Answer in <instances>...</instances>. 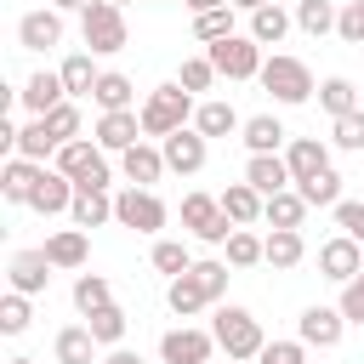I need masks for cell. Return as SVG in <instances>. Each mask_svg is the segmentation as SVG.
Wrapping results in <instances>:
<instances>
[{"instance_id": "cell-51", "label": "cell", "mask_w": 364, "mask_h": 364, "mask_svg": "<svg viewBox=\"0 0 364 364\" xmlns=\"http://www.w3.org/2000/svg\"><path fill=\"white\" fill-rule=\"evenodd\" d=\"M193 273H199V284L210 290V301H222V296H228V279H233V273H228V262H193Z\"/></svg>"}, {"instance_id": "cell-41", "label": "cell", "mask_w": 364, "mask_h": 364, "mask_svg": "<svg viewBox=\"0 0 364 364\" xmlns=\"http://www.w3.org/2000/svg\"><path fill=\"white\" fill-rule=\"evenodd\" d=\"M28 318H34L28 296H23V290H6V301H0V336H23Z\"/></svg>"}, {"instance_id": "cell-21", "label": "cell", "mask_w": 364, "mask_h": 364, "mask_svg": "<svg viewBox=\"0 0 364 364\" xmlns=\"http://www.w3.org/2000/svg\"><path fill=\"white\" fill-rule=\"evenodd\" d=\"M119 171H125V182H136V188H154L171 165H165V148H154V142H136V148H125L119 154Z\"/></svg>"}, {"instance_id": "cell-50", "label": "cell", "mask_w": 364, "mask_h": 364, "mask_svg": "<svg viewBox=\"0 0 364 364\" xmlns=\"http://www.w3.org/2000/svg\"><path fill=\"white\" fill-rule=\"evenodd\" d=\"M336 34H341L347 46H364V0H347V6H341V17H336Z\"/></svg>"}, {"instance_id": "cell-54", "label": "cell", "mask_w": 364, "mask_h": 364, "mask_svg": "<svg viewBox=\"0 0 364 364\" xmlns=\"http://www.w3.org/2000/svg\"><path fill=\"white\" fill-rule=\"evenodd\" d=\"M228 6H233V11H245V17H250V11H256V6H267V0H228Z\"/></svg>"}, {"instance_id": "cell-52", "label": "cell", "mask_w": 364, "mask_h": 364, "mask_svg": "<svg viewBox=\"0 0 364 364\" xmlns=\"http://www.w3.org/2000/svg\"><path fill=\"white\" fill-rule=\"evenodd\" d=\"M102 364H142V358H136L131 347H108V353H102Z\"/></svg>"}, {"instance_id": "cell-48", "label": "cell", "mask_w": 364, "mask_h": 364, "mask_svg": "<svg viewBox=\"0 0 364 364\" xmlns=\"http://www.w3.org/2000/svg\"><path fill=\"white\" fill-rule=\"evenodd\" d=\"M336 307H341V318H347V324H364V267L341 284V301H336Z\"/></svg>"}, {"instance_id": "cell-18", "label": "cell", "mask_w": 364, "mask_h": 364, "mask_svg": "<svg viewBox=\"0 0 364 364\" xmlns=\"http://www.w3.org/2000/svg\"><path fill=\"white\" fill-rule=\"evenodd\" d=\"M51 256L46 250H17L11 256V267H6V279H11V290H23V296H46V284H51Z\"/></svg>"}, {"instance_id": "cell-40", "label": "cell", "mask_w": 364, "mask_h": 364, "mask_svg": "<svg viewBox=\"0 0 364 364\" xmlns=\"http://www.w3.org/2000/svg\"><path fill=\"white\" fill-rule=\"evenodd\" d=\"M85 324H91V336H97L102 347H119V341H125V324H131V318H125V307H114V301H108V307H97V313L85 318Z\"/></svg>"}, {"instance_id": "cell-29", "label": "cell", "mask_w": 364, "mask_h": 364, "mask_svg": "<svg viewBox=\"0 0 364 364\" xmlns=\"http://www.w3.org/2000/svg\"><path fill=\"white\" fill-rule=\"evenodd\" d=\"M68 216H74V228H85V233H91V228L114 222V193H108V188H80Z\"/></svg>"}, {"instance_id": "cell-33", "label": "cell", "mask_w": 364, "mask_h": 364, "mask_svg": "<svg viewBox=\"0 0 364 364\" xmlns=\"http://www.w3.org/2000/svg\"><path fill=\"white\" fill-rule=\"evenodd\" d=\"M57 74H63V85H68V97H91V85H97V63H91V51H68L63 63H57Z\"/></svg>"}, {"instance_id": "cell-53", "label": "cell", "mask_w": 364, "mask_h": 364, "mask_svg": "<svg viewBox=\"0 0 364 364\" xmlns=\"http://www.w3.org/2000/svg\"><path fill=\"white\" fill-rule=\"evenodd\" d=\"M182 6H188V11L199 17V11H216V6H228V0H182Z\"/></svg>"}, {"instance_id": "cell-56", "label": "cell", "mask_w": 364, "mask_h": 364, "mask_svg": "<svg viewBox=\"0 0 364 364\" xmlns=\"http://www.w3.org/2000/svg\"><path fill=\"white\" fill-rule=\"evenodd\" d=\"M6 364H40V358H6Z\"/></svg>"}, {"instance_id": "cell-9", "label": "cell", "mask_w": 364, "mask_h": 364, "mask_svg": "<svg viewBox=\"0 0 364 364\" xmlns=\"http://www.w3.org/2000/svg\"><path fill=\"white\" fill-rule=\"evenodd\" d=\"M210 353H216V336L199 330V324H176V330L159 336V358L165 364H210Z\"/></svg>"}, {"instance_id": "cell-47", "label": "cell", "mask_w": 364, "mask_h": 364, "mask_svg": "<svg viewBox=\"0 0 364 364\" xmlns=\"http://www.w3.org/2000/svg\"><path fill=\"white\" fill-rule=\"evenodd\" d=\"M256 364H307V341L296 336V341H267L262 353H256Z\"/></svg>"}, {"instance_id": "cell-44", "label": "cell", "mask_w": 364, "mask_h": 364, "mask_svg": "<svg viewBox=\"0 0 364 364\" xmlns=\"http://www.w3.org/2000/svg\"><path fill=\"white\" fill-rule=\"evenodd\" d=\"M176 80H182V91H210V85H216V63H210V57H182Z\"/></svg>"}, {"instance_id": "cell-3", "label": "cell", "mask_w": 364, "mask_h": 364, "mask_svg": "<svg viewBox=\"0 0 364 364\" xmlns=\"http://www.w3.org/2000/svg\"><path fill=\"white\" fill-rule=\"evenodd\" d=\"M262 91L273 97V102H284V108H296V102H313L318 97V85H313V68L301 63V57H284V51H273L267 63H262Z\"/></svg>"}, {"instance_id": "cell-10", "label": "cell", "mask_w": 364, "mask_h": 364, "mask_svg": "<svg viewBox=\"0 0 364 364\" xmlns=\"http://www.w3.org/2000/svg\"><path fill=\"white\" fill-rule=\"evenodd\" d=\"M159 148H165V165H171L176 176H193V171H205V159H210V136H205V131H193V125L171 131Z\"/></svg>"}, {"instance_id": "cell-57", "label": "cell", "mask_w": 364, "mask_h": 364, "mask_svg": "<svg viewBox=\"0 0 364 364\" xmlns=\"http://www.w3.org/2000/svg\"><path fill=\"white\" fill-rule=\"evenodd\" d=\"M108 6H125V0H108Z\"/></svg>"}, {"instance_id": "cell-55", "label": "cell", "mask_w": 364, "mask_h": 364, "mask_svg": "<svg viewBox=\"0 0 364 364\" xmlns=\"http://www.w3.org/2000/svg\"><path fill=\"white\" fill-rule=\"evenodd\" d=\"M51 6H57V11H85L91 0H51Z\"/></svg>"}, {"instance_id": "cell-20", "label": "cell", "mask_w": 364, "mask_h": 364, "mask_svg": "<svg viewBox=\"0 0 364 364\" xmlns=\"http://www.w3.org/2000/svg\"><path fill=\"white\" fill-rule=\"evenodd\" d=\"M165 307H171L176 318H193V313H205V307H216V301H210V290L199 284V273L188 267V273L165 279Z\"/></svg>"}, {"instance_id": "cell-31", "label": "cell", "mask_w": 364, "mask_h": 364, "mask_svg": "<svg viewBox=\"0 0 364 364\" xmlns=\"http://www.w3.org/2000/svg\"><path fill=\"white\" fill-rule=\"evenodd\" d=\"M91 102H97L102 114H114V108H131V102H136V85H131L125 74L102 68V74H97V85H91Z\"/></svg>"}, {"instance_id": "cell-1", "label": "cell", "mask_w": 364, "mask_h": 364, "mask_svg": "<svg viewBox=\"0 0 364 364\" xmlns=\"http://www.w3.org/2000/svg\"><path fill=\"white\" fill-rule=\"evenodd\" d=\"M193 91H182V80H171V85H154L148 97H142V136H171V131H182V125H193Z\"/></svg>"}, {"instance_id": "cell-4", "label": "cell", "mask_w": 364, "mask_h": 364, "mask_svg": "<svg viewBox=\"0 0 364 364\" xmlns=\"http://www.w3.org/2000/svg\"><path fill=\"white\" fill-rule=\"evenodd\" d=\"M80 40L91 46V57H114L131 46V28H125V6H108V0H91L80 11Z\"/></svg>"}, {"instance_id": "cell-15", "label": "cell", "mask_w": 364, "mask_h": 364, "mask_svg": "<svg viewBox=\"0 0 364 364\" xmlns=\"http://www.w3.org/2000/svg\"><path fill=\"white\" fill-rule=\"evenodd\" d=\"M358 267H364V245H358V239L336 233V239H324V245H318V273H324V279L347 284V279H353Z\"/></svg>"}, {"instance_id": "cell-37", "label": "cell", "mask_w": 364, "mask_h": 364, "mask_svg": "<svg viewBox=\"0 0 364 364\" xmlns=\"http://www.w3.org/2000/svg\"><path fill=\"white\" fill-rule=\"evenodd\" d=\"M336 6L330 0H296V28L301 34H313V40H324V34H336Z\"/></svg>"}, {"instance_id": "cell-13", "label": "cell", "mask_w": 364, "mask_h": 364, "mask_svg": "<svg viewBox=\"0 0 364 364\" xmlns=\"http://www.w3.org/2000/svg\"><path fill=\"white\" fill-rule=\"evenodd\" d=\"M91 142H97V148H108V154L136 148V142H142V114H136V108H114V114H102V119H97V131H91Z\"/></svg>"}, {"instance_id": "cell-25", "label": "cell", "mask_w": 364, "mask_h": 364, "mask_svg": "<svg viewBox=\"0 0 364 364\" xmlns=\"http://www.w3.org/2000/svg\"><path fill=\"white\" fill-rule=\"evenodd\" d=\"M216 199H222V210L233 216V228H256V222H262V210H267V199H262L250 182H228Z\"/></svg>"}, {"instance_id": "cell-26", "label": "cell", "mask_w": 364, "mask_h": 364, "mask_svg": "<svg viewBox=\"0 0 364 364\" xmlns=\"http://www.w3.org/2000/svg\"><path fill=\"white\" fill-rule=\"evenodd\" d=\"M97 336H91V324H63L57 330V341H51V353H57V364H97Z\"/></svg>"}, {"instance_id": "cell-39", "label": "cell", "mask_w": 364, "mask_h": 364, "mask_svg": "<svg viewBox=\"0 0 364 364\" xmlns=\"http://www.w3.org/2000/svg\"><path fill=\"white\" fill-rule=\"evenodd\" d=\"M108 301H114V290H108L102 273H80V279H74V307H80V318H91V313L108 307Z\"/></svg>"}, {"instance_id": "cell-34", "label": "cell", "mask_w": 364, "mask_h": 364, "mask_svg": "<svg viewBox=\"0 0 364 364\" xmlns=\"http://www.w3.org/2000/svg\"><path fill=\"white\" fill-rule=\"evenodd\" d=\"M318 108H324L330 119L353 114V108H358V85H353L347 74H330V80H318Z\"/></svg>"}, {"instance_id": "cell-45", "label": "cell", "mask_w": 364, "mask_h": 364, "mask_svg": "<svg viewBox=\"0 0 364 364\" xmlns=\"http://www.w3.org/2000/svg\"><path fill=\"white\" fill-rule=\"evenodd\" d=\"M40 119L51 125V136H57V142H74V136H80V102H74V97H68V102H57V108H51V114H40Z\"/></svg>"}, {"instance_id": "cell-24", "label": "cell", "mask_w": 364, "mask_h": 364, "mask_svg": "<svg viewBox=\"0 0 364 364\" xmlns=\"http://www.w3.org/2000/svg\"><path fill=\"white\" fill-rule=\"evenodd\" d=\"M284 159H290V176L307 182V176L330 171V142H318V136H290V142H284Z\"/></svg>"}, {"instance_id": "cell-42", "label": "cell", "mask_w": 364, "mask_h": 364, "mask_svg": "<svg viewBox=\"0 0 364 364\" xmlns=\"http://www.w3.org/2000/svg\"><path fill=\"white\" fill-rule=\"evenodd\" d=\"M193 34H199L205 46H210V40H228V34H239V28H233V6H216V11H199V17H193Z\"/></svg>"}, {"instance_id": "cell-12", "label": "cell", "mask_w": 364, "mask_h": 364, "mask_svg": "<svg viewBox=\"0 0 364 364\" xmlns=\"http://www.w3.org/2000/svg\"><path fill=\"white\" fill-rule=\"evenodd\" d=\"M17 46H23V51H51V46H63V11H57V6L23 11V17H17Z\"/></svg>"}, {"instance_id": "cell-27", "label": "cell", "mask_w": 364, "mask_h": 364, "mask_svg": "<svg viewBox=\"0 0 364 364\" xmlns=\"http://www.w3.org/2000/svg\"><path fill=\"white\" fill-rule=\"evenodd\" d=\"M290 28H296V17H290L279 0H267V6H256V11H250V28H245V34H250L256 46H279Z\"/></svg>"}, {"instance_id": "cell-46", "label": "cell", "mask_w": 364, "mask_h": 364, "mask_svg": "<svg viewBox=\"0 0 364 364\" xmlns=\"http://www.w3.org/2000/svg\"><path fill=\"white\" fill-rule=\"evenodd\" d=\"M330 142H336V148H364V108L330 119Z\"/></svg>"}, {"instance_id": "cell-19", "label": "cell", "mask_w": 364, "mask_h": 364, "mask_svg": "<svg viewBox=\"0 0 364 364\" xmlns=\"http://www.w3.org/2000/svg\"><path fill=\"white\" fill-rule=\"evenodd\" d=\"M40 250L51 256V267H57V273H80V267H85V256H91V239H85V228H57Z\"/></svg>"}, {"instance_id": "cell-17", "label": "cell", "mask_w": 364, "mask_h": 364, "mask_svg": "<svg viewBox=\"0 0 364 364\" xmlns=\"http://www.w3.org/2000/svg\"><path fill=\"white\" fill-rule=\"evenodd\" d=\"M74 182L57 171V165H46L40 171V182H34V199H28V210H40V216H63V210H74Z\"/></svg>"}, {"instance_id": "cell-23", "label": "cell", "mask_w": 364, "mask_h": 364, "mask_svg": "<svg viewBox=\"0 0 364 364\" xmlns=\"http://www.w3.org/2000/svg\"><path fill=\"white\" fill-rule=\"evenodd\" d=\"M57 136H51V125L40 119V114H28V125H17V136H11V154H23V159H34V165H46V159H57Z\"/></svg>"}, {"instance_id": "cell-22", "label": "cell", "mask_w": 364, "mask_h": 364, "mask_svg": "<svg viewBox=\"0 0 364 364\" xmlns=\"http://www.w3.org/2000/svg\"><path fill=\"white\" fill-rule=\"evenodd\" d=\"M40 171H46V165H34V159L11 154V159L0 165V199H6V205H28V199H34V182H40Z\"/></svg>"}, {"instance_id": "cell-49", "label": "cell", "mask_w": 364, "mask_h": 364, "mask_svg": "<svg viewBox=\"0 0 364 364\" xmlns=\"http://www.w3.org/2000/svg\"><path fill=\"white\" fill-rule=\"evenodd\" d=\"M330 216H336V228H341L347 239H358V245H364V199H341Z\"/></svg>"}, {"instance_id": "cell-7", "label": "cell", "mask_w": 364, "mask_h": 364, "mask_svg": "<svg viewBox=\"0 0 364 364\" xmlns=\"http://www.w3.org/2000/svg\"><path fill=\"white\" fill-rule=\"evenodd\" d=\"M182 228H188L199 245H228L233 216L222 210V199H216V193H188V199H182Z\"/></svg>"}, {"instance_id": "cell-16", "label": "cell", "mask_w": 364, "mask_h": 364, "mask_svg": "<svg viewBox=\"0 0 364 364\" xmlns=\"http://www.w3.org/2000/svg\"><path fill=\"white\" fill-rule=\"evenodd\" d=\"M17 102H23L28 114H51L57 102H68V85H63L57 68H40V74H28V80L17 85Z\"/></svg>"}, {"instance_id": "cell-14", "label": "cell", "mask_w": 364, "mask_h": 364, "mask_svg": "<svg viewBox=\"0 0 364 364\" xmlns=\"http://www.w3.org/2000/svg\"><path fill=\"white\" fill-rule=\"evenodd\" d=\"M245 182H250L262 199H273V193L296 188V176H290V159H284V154H250V159H245Z\"/></svg>"}, {"instance_id": "cell-5", "label": "cell", "mask_w": 364, "mask_h": 364, "mask_svg": "<svg viewBox=\"0 0 364 364\" xmlns=\"http://www.w3.org/2000/svg\"><path fill=\"white\" fill-rule=\"evenodd\" d=\"M74 188H108L114 176H108V148H97V142H85V136H74V142H63L57 148V159H51Z\"/></svg>"}, {"instance_id": "cell-32", "label": "cell", "mask_w": 364, "mask_h": 364, "mask_svg": "<svg viewBox=\"0 0 364 364\" xmlns=\"http://www.w3.org/2000/svg\"><path fill=\"white\" fill-rule=\"evenodd\" d=\"M239 136H245V148H250V154H279V148L290 142V131H284L273 114H256V119H245V131H239Z\"/></svg>"}, {"instance_id": "cell-35", "label": "cell", "mask_w": 364, "mask_h": 364, "mask_svg": "<svg viewBox=\"0 0 364 364\" xmlns=\"http://www.w3.org/2000/svg\"><path fill=\"white\" fill-rule=\"evenodd\" d=\"M222 250H228V256H222L228 267H256V262H267V239H262V233H250V228H233Z\"/></svg>"}, {"instance_id": "cell-36", "label": "cell", "mask_w": 364, "mask_h": 364, "mask_svg": "<svg viewBox=\"0 0 364 364\" xmlns=\"http://www.w3.org/2000/svg\"><path fill=\"white\" fill-rule=\"evenodd\" d=\"M307 210H313V205H307L296 188H284V193H273V199H267L262 222H273V228H301V222H307Z\"/></svg>"}, {"instance_id": "cell-6", "label": "cell", "mask_w": 364, "mask_h": 364, "mask_svg": "<svg viewBox=\"0 0 364 364\" xmlns=\"http://www.w3.org/2000/svg\"><path fill=\"white\" fill-rule=\"evenodd\" d=\"M114 222L119 228H131V233H159L165 222H171V210H165V199L154 193V188H125V193H114Z\"/></svg>"}, {"instance_id": "cell-2", "label": "cell", "mask_w": 364, "mask_h": 364, "mask_svg": "<svg viewBox=\"0 0 364 364\" xmlns=\"http://www.w3.org/2000/svg\"><path fill=\"white\" fill-rule=\"evenodd\" d=\"M210 336H216V347H222L233 364H256V353L267 347L256 313H250V307H233V301H216V324H210Z\"/></svg>"}, {"instance_id": "cell-8", "label": "cell", "mask_w": 364, "mask_h": 364, "mask_svg": "<svg viewBox=\"0 0 364 364\" xmlns=\"http://www.w3.org/2000/svg\"><path fill=\"white\" fill-rule=\"evenodd\" d=\"M205 57L216 63V74H228V80H256L262 74V46L250 40V34H228V40H210L205 46Z\"/></svg>"}, {"instance_id": "cell-11", "label": "cell", "mask_w": 364, "mask_h": 364, "mask_svg": "<svg viewBox=\"0 0 364 364\" xmlns=\"http://www.w3.org/2000/svg\"><path fill=\"white\" fill-rule=\"evenodd\" d=\"M341 330H347V318H341V307H324V301H313V307H301V318H296V336H301L307 347H318V353H330V347H341Z\"/></svg>"}, {"instance_id": "cell-28", "label": "cell", "mask_w": 364, "mask_h": 364, "mask_svg": "<svg viewBox=\"0 0 364 364\" xmlns=\"http://www.w3.org/2000/svg\"><path fill=\"white\" fill-rule=\"evenodd\" d=\"M193 131H205V136H233V131H245V119H239V108H233V102L205 97V102L193 108Z\"/></svg>"}, {"instance_id": "cell-38", "label": "cell", "mask_w": 364, "mask_h": 364, "mask_svg": "<svg viewBox=\"0 0 364 364\" xmlns=\"http://www.w3.org/2000/svg\"><path fill=\"white\" fill-rule=\"evenodd\" d=\"M296 193H301L307 205H318V210H336V205H341V176H336V171H318V176L296 182Z\"/></svg>"}, {"instance_id": "cell-43", "label": "cell", "mask_w": 364, "mask_h": 364, "mask_svg": "<svg viewBox=\"0 0 364 364\" xmlns=\"http://www.w3.org/2000/svg\"><path fill=\"white\" fill-rule=\"evenodd\" d=\"M154 267H159L165 279H176V273H188V267H193V256H188V245H182V239H159V245H154Z\"/></svg>"}, {"instance_id": "cell-30", "label": "cell", "mask_w": 364, "mask_h": 364, "mask_svg": "<svg viewBox=\"0 0 364 364\" xmlns=\"http://www.w3.org/2000/svg\"><path fill=\"white\" fill-rule=\"evenodd\" d=\"M301 256H307L301 228H273V233H267V267L290 273V267H301Z\"/></svg>"}]
</instances>
